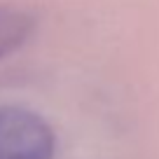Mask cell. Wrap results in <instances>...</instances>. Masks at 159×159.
<instances>
[{
	"label": "cell",
	"mask_w": 159,
	"mask_h": 159,
	"mask_svg": "<svg viewBox=\"0 0 159 159\" xmlns=\"http://www.w3.org/2000/svg\"><path fill=\"white\" fill-rule=\"evenodd\" d=\"M56 138L38 112L0 108V159H54Z\"/></svg>",
	"instance_id": "1"
},
{
	"label": "cell",
	"mask_w": 159,
	"mask_h": 159,
	"mask_svg": "<svg viewBox=\"0 0 159 159\" xmlns=\"http://www.w3.org/2000/svg\"><path fill=\"white\" fill-rule=\"evenodd\" d=\"M35 19L24 10L0 5V59L14 54L33 35Z\"/></svg>",
	"instance_id": "2"
}]
</instances>
